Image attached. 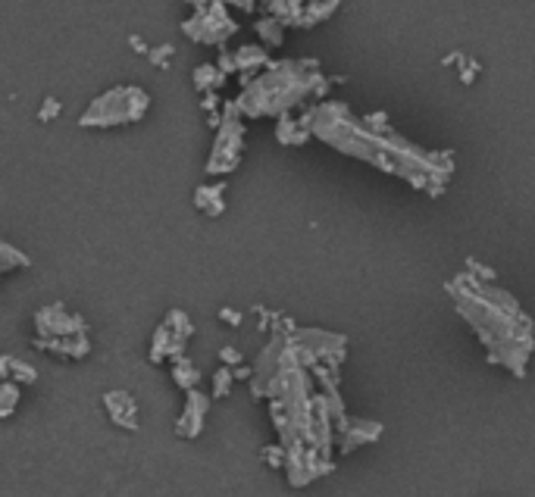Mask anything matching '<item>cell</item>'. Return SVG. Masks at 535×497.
<instances>
[{"label":"cell","mask_w":535,"mask_h":497,"mask_svg":"<svg viewBox=\"0 0 535 497\" xmlns=\"http://www.w3.org/2000/svg\"><path fill=\"white\" fill-rule=\"evenodd\" d=\"M32 344L38 347V351L56 353V357H63V360H84L91 353L88 335H69V338H38L35 335Z\"/></svg>","instance_id":"5bb4252c"},{"label":"cell","mask_w":535,"mask_h":497,"mask_svg":"<svg viewBox=\"0 0 535 497\" xmlns=\"http://www.w3.org/2000/svg\"><path fill=\"white\" fill-rule=\"evenodd\" d=\"M260 453H263L266 466H272V470H285V466H288V447L282 442L279 444H266Z\"/></svg>","instance_id":"cb8c5ba5"},{"label":"cell","mask_w":535,"mask_h":497,"mask_svg":"<svg viewBox=\"0 0 535 497\" xmlns=\"http://www.w3.org/2000/svg\"><path fill=\"white\" fill-rule=\"evenodd\" d=\"M19 266H28V257L23 251H16L10 241H4V244H0V273L10 275L13 269H19Z\"/></svg>","instance_id":"ffe728a7"},{"label":"cell","mask_w":535,"mask_h":497,"mask_svg":"<svg viewBox=\"0 0 535 497\" xmlns=\"http://www.w3.org/2000/svg\"><path fill=\"white\" fill-rule=\"evenodd\" d=\"M467 269L473 275H479V279H485V282H495V269H489V266H482L479 260H467Z\"/></svg>","instance_id":"484cf974"},{"label":"cell","mask_w":535,"mask_h":497,"mask_svg":"<svg viewBox=\"0 0 535 497\" xmlns=\"http://www.w3.org/2000/svg\"><path fill=\"white\" fill-rule=\"evenodd\" d=\"M257 35L263 38V45H282V23L276 16H270V19H260L257 23Z\"/></svg>","instance_id":"7402d4cb"},{"label":"cell","mask_w":535,"mask_h":497,"mask_svg":"<svg viewBox=\"0 0 535 497\" xmlns=\"http://www.w3.org/2000/svg\"><path fill=\"white\" fill-rule=\"evenodd\" d=\"M304 125L310 134L332 144L335 151L370 163V166L382 169L389 175H398L417 191L441 194L451 173H454V160L448 154L422 151V147L404 141L401 134H394L382 116L357 119L348 106L338 101L310 110L304 116Z\"/></svg>","instance_id":"6da1fadb"},{"label":"cell","mask_w":535,"mask_h":497,"mask_svg":"<svg viewBox=\"0 0 535 497\" xmlns=\"http://www.w3.org/2000/svg\"><path fill=\"white\" fill-rule=\"evenodd\" d=\"M292 341L298 347H304L307 353H313L316 363H326L332 369L342 366L344 353H348V338L335 335V332H326V329H294Z\"/></svg>","instance_id":"ba28073f"},{"label":"cell","mask_w":535,"mask_h":497,"mask_svg":"<svg viewBox=\"0 0 535 497\" xmlns=\"http://www.w3.org/2000/svg\"><path fill=\"white\" fill-rule=\"evenodd\" d=\"M0 373H4V379H13V382H19V385H35V382H38L35 366H28L16 357H0Z\"/></svg>","instance_id":"2e32d148"},{"label":"cell","mask_w":535,"mask_h":497,"mask_svg":"<svg viewBox=\"0 0 535 497\" xmlns=\"http://www.w3.org/2000/svg\"><path fill=\"white\" fill-rule=\"evenodd\" d=\"M60 113V104L56 101H45V110H41V119H54Z\"/></svg>","instance_id":"f1b7e54d"},{"label":"cell","mask_w":535,"mask_h":497,"mask_svg":"<svg viewBox=\"0 0 535 497\" xmlns=\"http://www.w3.org/2000/svg\"><path fill=\"white\" fill-rule=\"evenodd\" d=\"M335 470V463L329 457H322L316 447L310 444H298V447H288V485L292 488H307L310 482L322 479Z\"/></svg>","instance_id":"52a82bcc"},{"label":"cell","mask_w":535,"mask_h":497,"mask_svg":"<svg viewBox=\"0 0 535 497\" xmlns=\"http://www.w3.org/2000/svg\"><path fill=\"white\" fill-rule=\"evenodd\" d=\"M16 403H19V382L4 379V385H0V416L10 419Z\"/></svg>","instance_id":"44dd1931"},{"label":"cell","mask_w":535,"mask_h":497,"mask_svg":"<svg viewBox=\"0 0 535 497\" xmlns=\"http://www.w3.org/2000/svg\"><path fill=\"white\" fill-rule=\"evenodd\" d=\"M232 382H235V369L232 366H220L213 373V394L210 397H216V401H220V397H225L232 392Z\"/></svg>","instance_id":"603a6c76"},{"label":"cell","mask_w":535,"mask_h":497,"mask_svg":"<svg viewBox=\"0 0 535 497\" xmlns=\"http://www.w3.org/2000/svg\"><path fill=\"white\" fill-rule=\"evenodd\" d=\"M185 344H188V338L185 335H179V332H173L169 325L163 323L157 332H154V341H151V363H163V360H182L185 357Z\"/></svg>","instance_id":"4fadbf2b"},{"label":"cell","mask_w":535,"mask_h":497,"mask_svg":"<svg viewBox=\"0 0 535 497\" xmlns=\"http://www.w3.org/2000/svg\"><path fill=\"white\" fill-rule=\"evenodd\" d=\"M173 382L179 388H185V392H192V388H197V382H201V369H197L188 357L175 360L173 363Z\"/></svg>","instance_id":"e0dca14e"},{"label":"cell","mask_w":535,"mask_h":497,"mask_svg":"<svg viewBox=\"0 0 535 497\" xmlns=\"http://www.w3.org/2000/svg\"><path fill=\"white\" fill-rule=\"evenodd\" d=\"M457 313L489 351V363L504 366L513 379H523L535 351V325L510 291L485 282L470 269L445 285Z\"/></svg>","instance_id":"7a4b0ae2"},{"label":"cell","mask_w":535,"mask_h":497,"mask_svg":"<svg viewBox=\"0 0 535 497\" xmlns=\"http://www.w3.org/2000/svg\"><path fill=\"white\" fill-rule=\"evenodd\" d=\"M382 438V422H372V419H357L348 416V422L338 429V453H354L357 447L372 444Z\"/></svg>","instance_id":"30bf717a"},{"label":"cell","mask_w":535,"mask_h":497,"mask_svg":"<svg viewBox=\"0 0 535 497\" xmlns=\"http://www.w3.org/2000/svg\"><path fill=\"white\" fill-rule=\"evenodd\" d=\"M151 110V94L138 84H119L110 88L107 94L94 97L88 110L82 113V129H116L125 123H138Z\"/></svg>","instance_id":"277c9868"},{"label":"cell","mask_w":535,"mask_h":497,"mask_svg":"<svg viewBox=\"0 0 535 497\" xmlns=\"http://www.w3.org/2000/svg\"><path fill=\"white\" fill-rule=\"evenodd\" d=\"M322 75L316 63H298V60H282L276 66H266L263 75L251 79L244 94L238 97L235 106L242 116L260 119V116H279L298 106L304 97L322 91Z\"/></svg>","instance_id":"3957f363"},{"label":"cell","mask_w":535,"mask_h":497,"mask_svg":"<svg viewBox=\"0 0 535 497\" xmlns=\"http://www.w3.org/2000/svg\"><path fill=\"white\" fill-rule=\"evenodd\" d=\"M166 325H169L173 332H179V335H185V338L194 335V325H192V319L185 316V310H169Z\"/></svg>","instance_id":"d4e9b609"},{"label":"cell","mask_w":535,"mask_h":497,"mask_svg":"<svg viewBox=\"0 0 535 497\" xmlns=\"http://www.w3.org/2000/svg\"><path fill=\"white\" fill-rule=\"evenodd\" d=\"M244 151V125H242V113H238L235 104L225 106L223 116V129L216 134L213 154H210L207 163V175H229L232 169L238 166Z\"/></svg>","instance_id":"8992f818"},{"label":"cell","mask_w":535,"mask_h":497,"mask_svg":"<svg viewBox=\"0 0 535 497\" xmlns=\"http://www.w3.org/2000/svg\"><path fill=\"white\" fill-rule=\"evenodd\" d=\"M220 319H223V323H229V325H242V313H238V310H232V307H223L220 310Z\"/></svg>","instance_id":"83f0119b"},{"label":"cell","mask_w":535,"mask_h":497,"mask_svg":"<svg viewBox=\"0 0 535 497\" xmlns=\"http://www.w3.org/2000/svg\"><path fill=\"white\" fill-rule=\"evenodd\" d=\"M260 66H266V51L263 47H242L232 56V69H242V73H257Z\"/></svg>","instance_id":"ac0fdd59"},{"label":"cell","mask_w":535,"mask_h":497,"mask_svg":"<svg viewBox=\"0 0 535 497\" xmlns=\"http://www.w3.org/2000/svg\"><path fill=\"white\" fill-rule=\"evenodd\" d=\"M207 410H210V397L201 394L197 388H192L185 397V410H182V416L175 419V435L182 438H197L203 432V419H207Z\"/></svg>","instance_id":"8fae6325"},{"label":"cell","mask_w":535,"mask_h":497,"mask_svg":"<svg viewBox=\"0 0 535 497\" xmlns=\"http://www.w3.org/2000/svg\"><path fill=\"white\" fill-rule=\"evenodd\" d=\"M194 204H197V210H203L207 216H220L225 210V182L201 184V188L194 191Z\"/></svg>","instance_id":"9a60e30c"},{"label":"cell","mask_w":535,"mask_h":497,"mask_svg":"<svg viewBox=\"0 0 535 497\" xmlns=\"http://www.w3.org/2000/svg\"><path fill=\"white\" fill-rule=\"evenodd\" d=\"M194 16L185 19L182 32L197 45H223L238 32V23L225 10V0H192Z\"/></svg>","instance_id":"5b68a950"},{"label":"cell","mask_w":535,"mask_h":497,"mask_svg":"<svg viewBox=\"0 0 535 497\" xmlns=\"http://www.w3.org/2000/svg\"><path fill=\"white\" fill-rule=\"evenodd\" d=\"M35 332L38 338H69V335H88V323L66 310L63 303H47L35 313Z\"/></svg>","instance_id":"9c48e42d"},{"label":"cell","mask_w":535,"mask_h":497,"mask_svg":"<svg viewBox=\"0 0 535 497\" xmlns=\"http://www.w3.org/2000/svg\"><path fill=\"white\" fill-rule=\"evenodd\" d=\"M225 79V69L223 66H197L194 69V82H197V91H213V88H220Z\"/></svg>","instance_id":"d6986e66"},{"label":"cell","mask_w":535,"mask_h":497,"mask_svg":"<svg viewBox=\"0 0 535 497\" xmlns=\"http://www.w3.org/2000/svg\"><path fill=\"white\" fill-rule=\"evenodd\" d=\"M101 403L107 410V416L113 419V425H119L125 432H138V403L129 392H123V388L107 392L101 397Z\"/></svg>","instance_id":"7c38bea8"},{"label":"cell","mask_w":535,"mask_h":497,"mask_svg":"<svg viewBox=\"0 0 535 497\" xmlns=\"http://www.w3.org/2000/svg\"><path fill=\"white\" fill-rule=\"evenodd\" d=\"M225 4H235V6H242V10H253V0H225Z\"/></svg>","instance_id":"f546056e"},{"label":"cell","mask_w":535,"mask_h":497,"mask_svg":"<svg viewBox=\"0 0 535 497\" xmlns=\"http://www.w3.org/2000/svg\"><path fill=\"white\" fill-rule=\"evenodd\" d=\"M220 360H223V366H232V369L244 363V357L235 351V347H223V351H220Z\"/></svg>","instance_id":"4316f807"}]
</instances>
